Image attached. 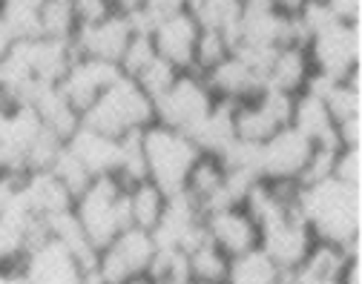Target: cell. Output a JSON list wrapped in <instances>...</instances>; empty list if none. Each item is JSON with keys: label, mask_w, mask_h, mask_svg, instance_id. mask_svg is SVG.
I'll use <instances>...</instances> for the list:
<instances>
[{"label": "cell", "mask_w": 362, "mask_h": 284, "mask_svg": "<svg viewBox=\"0 0 362 284\" xmlns=\"http://www.w3.org/2000/svg\"><path fill=\"white\" fill-rule=\"evenodd\" d=\"M185 4H187V0H144L141 12H144L153 23H158L161 18H170V15H175V12H185Z\"/></svg>", "instance_id": "obj_37"}, {"label": "cell", "mask_w": 362, "mask_h": 284, "mask_svg": "<svg viewBox=\"0 0 362 284\" xmlns=\"http://www.w3.org/2000/svg\"><path fill=\"white\" fill-rule=\"evenodd\" d=\"M26 104L35 107L40 124L47 126L52 135H58L64 144H66V138L81 126V112L61 95L58 83H37Z\"/></svg>", "instance_id": "obj_20"}, {"label": "cell", "mask_w": 362, "mask_h": 284, "mask_svg": "<svg viewBox=\"0 0 362 284\" xmlns=\"http://www.w3.org/2000/svg\"><path fill=\"white\" fill-rule=\"evenodd\" d=\"M230 52H233V46H230L228 37H224V32H218V29H202L199 32V40H196L193 72H199V75L210 72L213 66H218Z\"/></svg>", "instance_id": "obj_30"}, {"label": "cell", "mask_w": 362, "mask_h": 284, "mask_svg": "<svg viewBox=\"0 0 362 284\" xmlns=\"http://www.w3.org/2000/svg\"><path fill=\"white\" fill-rule=\"evenodd\" d=\"M285 284H339V278H325V276H313L305 270H293L285 276Z\"/></svg>", "instance_id": "obj_39"}, {"label": "cell", "mask_w": 362, "mask_h": 284, "mask_svg": "<svg viewBox=\"0 0 362 284\" xmlns=\"http://www.w3.org/2000/svg\"><path fill=\"white\" fill-rule=\"evenodd\" d=\"M331 178H337L339 184L362 189V147H339L334 155Z\"/></svg>", "instance_id": "obj_34"}, {"label": "cell", "mask_w": 362, "mask_h": 284, "mask_svg": "<svg viewBox=\"0 0 362 284\" xmlns=\"http://www.w3.org/2000/svg\"><path fill=\"white\" fill-rule=\"evenodd\" d=\"M204 230L207 239L228 259H236L259 247V227L245 207H224L204 213Z\"/></svg>", "instance_id": "obj_13"}, {"label": "cell", "mask_w": 362, "mask_h": 284, "mask_svg": "<svg viewBox=\"0 0 362 284\" xmlns=\"http://www.w3.org/2000/svg\"><path fill=\"white\" fill-rule=\"evenodd\" d=\"M132 35L135 32H132L129 18L124 12H112L93 26H78L72 37V49L81 58H95V61H107L118 66Z\"/></svg>", "instance_id": "obj_10"}, {"label": "cell", "mask_w": 362, "mask_h": 284, "mask_svg": "<svg viewBox=\"0 0 362 284\" xmlns=\"http://www.w3.org/2000/svg\"><path fill=\"white\" fill-rule=\"evenodd\" d=\"M0 172H4V153H0Z\"/></svg>", "instance_id": "obj_44"}, {"label": "cell", "mask_w": 362, "mask_h": 284, "mask_svg": "<svg viewBox=\"0 0 362 284\" xmlns=\"http://www.w3.org/2000/svg\"><path fill=\"white\" fill-rule=\"evenodd\" d=\"M325 107L334 118V124L339 121H348V118H359L362 115V81H359V69L345 78V81H337L328 92H325Z\"/></svg>", "instance_id": "obj_29"}, {"label": "cell", "mask_w": 362, "mask_h": 284, "mask_svg": "<svg viewBox=\"0 0 362 284\" xmlns=\"http://www.w3.org/2000/svg\"><path fill=\"white\" fill-rule=\"evenodd\" d=\"M21 196L26 201V207L40 218H52L58 213H66L75 204V199L66 193V187L49 170L26 172L21 178Z\"/></svg>", "instance_id": "obj_19"}, {"label": "cell", "mask_w": 362, "mask_h": 284, "mask_svg": "<svg viewBox=\"0 0 362 284\" xmlns=\"http://www.w3.org/2000/svg\"><path fill=\"white\" fill-rule=\"evenodd\" d=\"M37 20H40V37L72 43L78 32L75 0H40Z\"/></svg>", "instance_id": "obj_25"}, {"label": "cell", "mask_w": 362, "mask_h": 284, "mask_svg": "<svg viewBox=\"0 0 362 284\" xmlns=\"http://www.w3.org/2000/svg\"><path fill=\"white\" fill-rule=\"evenodd\" d=\"M15 40H12V35H9V29L4 26V20H0V61H4V55L9 52V46H12Z\"/></svg>", "instance_id": "obj_41"}, {"label": "cell", "mask_w": 362, "mask_h": 284, "mask_svg": "<svg viewBox=\"0 0 362 284\" xmlns=\"http://www.w3.org/2000/svg\"><path fill=\"white\" fill-rule=\"evenodd\" d=\"M35 75L37 83H58L69 64L75 61V49L66 40H49V37H32V40H15Z\"/></svg>", "instance_id": "obj_17"}, {"label": "cell", "mask_w": 362, "mask_h": 284, "mask_svg": "<svg viewBox=\"0 0 362 284\" xmlns=\"http://www.w3.org/2000/svg\"><path fill=\"white\" fill-rule=\"evenodd\" d=\"M285 276L259 247L230 259L228 281L224 284H285Z\"/></svg>", "instance_id": "obj_23"}, {"label": "cell", "mask_w": 362, "mask_h": 284, "mask_svg": "<svg viewBox=\"0 0 362 284\" xmlns=\"http://www.w3.org/2000/svg\"><path fill=\"white\" fill-rule=\"evenodd\" d=\"M21 273L26 276L29 284H81V278H83L81 264L52 235L26 253Z\"/></svg>", "instance_id": "obj_14"}, {"label": "cell", "mask_w": 362, "mask_h": 284, "mask_svg": "<svg viewBox=\"0 0 362 284\" xmlns=\"http://www.w3.org/2000/svg\"><path fill=\"white\" fill-rule=\"evenodd\" d=\"M153 284H199V281H193V278H187V281H153Z\"/></svg>", "instance_id": "obj_42"}, {"label": "cell", "mask_w": 362, "mask_h": 284, "mask_svg": "<svg viewBox=\"0 0 362 284\" xmlns=\"http://www.w3.org/2000/svg\"><path fill=\"white\" fill-rule=\"evenodd\" d=\"M187 264H190V278L199 281V284H224L228 281L230 259L224 256L210 239L187 253Z\"/></svg>", "instance_id": "obj_27"}, {"label": "cell", "mask_w": 362, "mask_h": 284, "mask_svg": "<svg viewBox=\"0 0 362 284\" xmlns=\"http://www.w3.org/2000/svg\"><path fill=\"white\" fill-rule=\"evenodd\" d=\"M202 78H204L207 89L213 92V98L233 101V104H245V101L256 98V95L264 89V81L242 58H236L233 52L224 58L218 66H213L210 72H204Z\"/></svg>", "instance_id": "obj_15"}, {"label": "cell", "mask_w": 362, "mask_h": 284, "mask_svg": "<svg viewBox=\"0 0 362 284\" xmlns=\"http://www.w3.org/2000/svg\"><path fill=\"white\" fill-rule=\"evenodd\" d=\"M49 172L66 187V193L72 196V199H78L81 193H83V189L89 187V184H93V175H89L86 172V167L64 147L61 153H58V158H55V164L49 167Z\"/></svg>", "instance_id": "obj_31"}, {"label": "cell", "mask_w": 362, "mask_h": 284, "mask_svg": "<svg viewBox=\"0 0 362 284\" xmlns=\"http://www.w3.org/2000/svg\"><path fill=\"white\" fill-rule=\"evenodd\" d=\"M75 218L81 221L89 244L98 253L115 239V235L129 224V204H127V187L115 175L93 178L83 193L72 204Z\"/></svg>", "instance_id": "obj_2"}, {"label": "cell", "mask_w": 362, "mask_h": 284, "mask_svg": "<svg viewBox=\"0 0 362 284\" xmlns=\"http://www.w3.org/2000/svg\"><path fill=\"white\" fill-rule=\"evenodd\" d=\"M310 69L334 81H345L359 69L362 55V26L359 23H328L305 43Z\"/></svg>", "instance_id": "obj_6"}, {"label": "cell", "mask_w": 362, "mask_h": 284, "mask_svg": "<svg viewBox=\"0 0 362 284\" xmlns=\"http://www.w3.org/2000/svg\"><path fill=\"white\" fill-rule=\"evenodd\" d=\"M185 12L199 23V29L228 32L242 12V0H187Z\"/></svg>", "instance_id": "obj_26"}, {"label": "cell", "mask_w": 362, "mask_h": 284, "mask_svg": "<svg viewBox=\"0 0 362 284\" xmlns=\"http://www.w3.org/2000/svg\"><path fill=\"white\" fill-rule=\"evenodd\" d=\"M236 104L233 101H218L213 104V110L207 112V118L187 135L193 144L199 147L202 155H213L218 158L236 141Z\"/></svg>", "instance_id": "obj_21"}, {"label": "cell", "mask_w": 362, "mask_h": 284, "mask_svg": "<svg viewBox=\"0 0 362 284\" xmlns=\"http://www.w3.org/2000/svg\"><path fill=\"white\" fill-rule=\"evenodd\" d=\"M164 193L153 181H139L127 187V204H129V224L139 230H153L164 210Z\"/></svg>", "instance_id": "obj_24"}, {"label": "cell", "mask_w": 362, "mask_h": 284, "mask_svg": "<svg viewBox=\"0 0 362 284\" xmlns=\"http://www.w3.org/2000/svg\"><path fill=\"white\" fill-rule=\"evenodd\" d=\"M118 78H121V69L115 64L75 55V61L69 64V69L58 81V89H61L64 98L83 115L89 107H93V101L98 98V95L107 86H112Z\"/></svg>", "instance_id": "obj_11"}, {"label": "cell", "mask_w": 362, "mask_h": 284, "mask_svg": "<svg viewBox=\"0 0 362 284\" xmlns=\"http://www.w3.org/2000/svg\"><path fill=\"white\" fill-rule=\"evenodd\" d=\"M0 284H29L26 276L21 270H6V267H0Z\"/></svg>", "instance_id": "obj_40"}, {"label": "cell", "mask_w": 362, "mask_h": 284, "mask_svg": "<svg viewBox=\"0 0 362 284\" xmlns=\"http://www.w3.org/2000/svg\"><path fill=\"white\" fill-rule=\"evenodd\" d=\"M141 150L147 164V181H153L164 196L181 193L193 164L202 158L199 147L185 132H175L161 124H150L141 132Z\"/></svg>", "instance_id": "obj_4"}, {"label": "cell", "mask_w": 362, "mask_h": 284, "mask_svg": "<svg viewBox=\"0 0 362 284\" xmlns=\"http://www.w3.org/2000/svg\"><path fill=\"white\" fill-rule=\"evenodd\" d=\"M178 75H181V72H178L175 66H170L167 61H161V58L156 55V58H153V61H150L139 75H135L132 81L139 83V89L147 95L150 101H156L158 95H164V92L175 83V78H178Z\"/></svg>", "instance_id": "obj_32"}, {"label": "cell", "mask_w": 362, "mask_h": 284, "mask_svg": "<svg viewBox=\"0 0 362 284\" xmlns=\"http://www.w3.org/2000/svg\"><path fill=\"white\" fill-rule=\"evenodd\" d=\"M153 256H156L153 235L139 227H127L98 253L95 270L107 284H129L132 278L147 276Z\"/></svg>", "instance_id": "obj_7"}, {"label": "cell", "mask_w": 362, "mask_h": 284, "mask_svg": "<svg viewBox=\"0 0 362 284\" xmlns=\"http://www.w3.org/2000/svg\"><path fill=\"white\" fill-rule=\"evenodd\" d=\"M291 126L296 132H302L313 147H328V150H339L337 141V124L325 107L322 98H316L310 92H299L293 98V115H291Z\"/></svg>", "instance_id": "obj_18"}, {"label": "cell", "mask_w": 362, "mask_h": 284, "mask_svg": "<svg viewBox=\"0 0 362 284\" xmlns=\"http://www.w3.org/2000/svg\"><path fill=\"white\" fill-rule=\"evenodd\" d=\"M221 181H224V167H221V161L213 158V155H202V158L193 164V170H190V178H187V184H185V193L193 196L196 204H199L202 213H204V207H207V204L213 201V196L218 193Z\"/></svg>", "instance_id": "obj_28"}, {"label": "cell", "mask_w": 362, "mask_h": 284, "mask_svg": "<svg viewBox=\"0 0 362 284\" xmlns=\"http://www.w3.org/2000/svg\"><path fill=\"white\" fill-rule=\"evenodd\" d=\"M313 153V144L296 132L293 126L279 129L270 135L264 144H259V175L270 184H296L308 158Z\"/></svg>", "instance_id": "obj_9"}, {"label": "cell", "mask_w": 362, "mask_h": 284, "mask_svg": "<svg viewBox=\"0 0 362 284\" xmlns=\"http://www.w3.org/2000/svg\"><path fill=\"white\" fill-rule=\"evenodd\" d=\"M216 98L199 72H181L175 83L153 101L156 124L190 135L213 110Z\"/></svg>", "instance_id": "obj_5"}, {"label": "cell", "mask_w": 362, "mask_h": 284, "mask_svg": "<svg viewBox=\"0 0 362 284\" xmlns=\"http://www.w3.org/2000/svg\"><path fill=\"white\" fill-rule=\"evenodd\" d=\"M199 23L187 12H175L170 18H161L150 37L156 46V55L175 66L178 72H193V55H196V40H199Z\"/></svg>", "instance_id": "obj_12"}, {"label": "cell", "mask_w": 362, "mask_h": 284, "mask_svg": "<svg viewBox=\"0 0 362 284\" xmlns=\"http://www.w3.org/2000/svg\"><path fill=\"white\" fill-rule=\"evenodd\" d=\"M93 178L101 175H115L118 170V138H110L104 132H95L89 126H78L64 144Z\"/></svg>", "instance_id": "obj_16"}, {"label": "cell", "mask_w": 362, "mask_h": 284, "mask_svg": "<svg viewBox=\"0 0 362 284\" xmlns=\"http://www.w3.org/2000/svg\"><path fill=\"white\" fill-rule=\"evenodd\" d=\"M81 124L95 132H104L110 138H121L127 132H139V129H147L150 124H156L153 101L139 89V83L132 78L121 75L112 86H107L98 95L93 107L81 115Z\"/></svg>", "instance_id": "obj_3"}, {"label": "cell", "mask_w": 362, "mask_h": 284, "mask_svg": "<svg viewBox=\"0 0 362 284\" xmlns=\"http://www.w3.org/2000/svg\"><path fill=\"white\" fill-rule=\"evenodd\" d=\"M337 141H339V147H362V115L339 121L337 124Z\"/></svg>", "instance_id": "obj_38"}, {"label": "cell", "mask_w": 362, "mask_h": 284, "mask_svg": "<svg viewBox=\"0 0 362 284\" xmlns=\"http://www.w3.org/2000/svg\"><path fill=\"white\" fill-rule=\"evenodd\" d=\"M296 210L313 232V242L334 244L348 259H359L362 189L325 178L320 184H296Z\"/></svg>", "instance_id": "obj_1"}, {"label": "cell", "mask_w": 362, "mask_h": 284, "mask_svg": "<svg viewBox=\"0 0 362 284\" xmlns=\"http://www.w3.org/2000/svg\"><path fill=\"white\" fill-rule=\"evenodd\" d=\"M293 98L276 89H262L256 98L236 104V138L250 141V144H264L270 135L291 126L293 115Z\"/></svg>", "instance_id": "obj_8"}, {"label": "cell", "mask_w": 362, "mask_h": 284, "mask_svg": "<svg viewBox=\"0 0 362 284\" xmlns=\"http://www.w3.org/2000/svg\"><path fill=\"white\" fill-rule=\"evenodd\" d=\"M322 4L339 23H359L362 18V0H322Z\"/></svg>", "instance_id": "obj_36"}, {"label": "cell", "mask_w": 362, "mask_h": 284, "mask_svg": "<svg viewBox=\"0 0 362 284\" xmlns=\"http://www.w3.org/2000/svg\"><path fill=\"white\" fill-rule=\"evenodd\" d=\"M247 4H274V0H242V6H247Z\"/></svg>", "instance_id": "obj_43"}, {"label": "cell", "mask_w": 362, "mask_h": 284, "mask_svg": "<svg viewBox=\"0 0 362 284\" xmlns=\"http://www.w3.org/2000/svg\"><path fill=\"white\" fill-rule=\"evenodd\" d=\"M310 58L305 46L288 43L279 46L274 61H270V69L264 75V89H276L285 95H299L310 78Z\"/></svg>", "instance_id": "obj_22"}, {"label": "cell", "mask_w": 362, "mask_h": 284, "mask_svg": "<svg viewBox=\"0 0 362 284\" xmlns=\"http://www.w3.org/2000/svg\"><path fill=\"white\" fill-rule=\"evenodd\" d=\"M115 6L110 0H75V15H78V26H93L98 20H104L107 15H112Z\"/></svg>", "instance_id": "obj_35"}, {"label": "cell", "mask_w": 362, "mask_h": 284, "mask_svg": "<svg viewBox=\"0 0 362 284\" xmlns=\"http://www.w3.org/2000/svg\"><path fill=\"white\" fill-rule=\"evenodd\" d=\"M153 58H156L153 37L144 35V32H135V35L129 37V43H127V49H124L121 61H118V69H121V75L135 78V75H139Z\"/></svg>", "instance_id": "obj_33"}]
</instances>
